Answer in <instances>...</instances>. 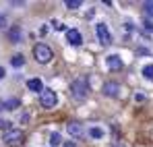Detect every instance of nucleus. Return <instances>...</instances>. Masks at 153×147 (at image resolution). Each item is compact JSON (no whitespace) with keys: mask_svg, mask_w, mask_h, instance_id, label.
<instances>
[{"mask_svg":"<svg viewBox=\"0 0 153 147\" xmlns=\"http://www.w3.org/2000/svg\"><path fill=\"white\" fill-rule=\"evenodd\" d=\"M33 56H35L37 62L46 64V62H50V60H52L54 54H52L50 46H46V44H35V48H33Z\"/></svg>","mask_w":153,"mask_h":147,"instance_id":"1","label":"nucleus"},{"mask_svg":"<svg viewBox=\"0 0 153 147\" xmlns=\"http://www.w3.org/2000/svg\"><path fill=\"white\" fill-rule=\"evenodd\" d=\"M71 91H73V96H75L76 99H83L87 98V79L85 77H79V79H75L73 81V85H71Z\"/></svg>","mask_w":153,"mask_h":147,"instance_id":"2","label":"nucleus"},{"mask_svg":"<svg viewBox=\"0 0 153 147\" xmlns=\"http://www.w3.org/2000/svg\"><path fill=\"white\" fill-rule=\"evenodd\" d=\"M2 139H4L6 145H21L23 139H25V135H23L21 128H10V131H4V137Z\"/></svg>","mask_w":153,"mask_h":147,"instance_id":"3","label":"nucleus"},{"mask_svg":"<svg viewBox=\"0 0 153 147\" xmlns=\"http://www.w3.org/2000/svg\"><path fill=\"white\" fill-rule=\"evenodd\" d=\"M39 101H42V106H44L46 110H52V108L58 104V96H56L54 89H46V87H44V91L39 93Z\"/></svg>","mask_w":153,"mask_h":147,"instance_id":"4","label":"nucleus"},{"mask_svg":"<svg viewBox=\"0 0 153 147\" xmlns=\"http://www.w3.org/2000/svg\"><path fill=\"white\" fill-rule=\"evenodd\" d=\"M95 33H97V40H100V44H102V46L112 44V35H110V29H108V25H105V23H97Z\"/></svg>","mask_w":153,"mask_h":147,"instance_id":"5","label":"nucleus"},{"mask_svg":"<svg viewBox=\"0 0 153 147\" xmlns=\"http://www.w3.org/2000/svg\"><path fill=\"white\" fill-rule=\"evenodd\" d=\"M103 93L110 96V98H116L120 93V85L116 81H108V83H103Z\"/></svg>","mask_w":153,"mask_h":147,"instance_id":"6","label":"nucleus"},{"mask_svg":"<svg viewBox=\"0 0 153 147\" xmlns=\"http://www.w3.org/2000/svg\"><path fill=\"white\" fill-rule=\"evenodd\" d=\"M66 128H68V133H71L75 139H79V137L85 135V128H83V124H81V122H68V124H66Z\"/></svg>","mask_w":153,"mask_h":147,"instance_id":"7","label":"nucleus"},{"mask_svg":"<svg viewBox=\"0 0 153 147\" xmlns=\"http://www.w3.org/2000/svg\"><path fill=\"white\" fill-rule=\"evenodd\" d=\"M105 64H108V69H112V71H120V69H122V60H120V56H116V54L108 56V58H105Z\"/></svg>","mask_w":153,"mask_h":147,"instance_id":"8","label":"nucleus"},{"mask_svg":"<svg viewBox=\"0 0 153 147\" xmlns=\"http://www.w3.org/2000/svg\"><path fill=\"white\" fill-rule=\"evenodd\" d=\"M66 40H68V44H73V46H81V42H83V37H81V33H79L76 29H68V31H66Z\"/></svg>","mask_w":153,"mask_h":147,"instance_id":"9","label":"nucleus"},{"mask_svg":"<svg viewBox=\"0 0 153 147\" xmlns=\"http://www.w3.org/2000/svg\"><path fill=\"white\" fill-rule=\"evenodd\" d=\"M27 87H29L31 91H35V93H37V91L42 93V91H44V83H42V79H37V77H35V79H29V81H27Z\"/></svg>","mask_w":153,"mask_h":147,"instance_id":"10","label":"nucleus"},{"mask_svg":"<svg viewBox=\"0 0 153 147\" xmlns=\"http://www.w3.org/2000/svg\"><path fill=\"white\" fill-rule=\"evenodd\" d=\"M8 40H10L13 44L21 42V27H10V29H8Z\"/></svg>","mask_w":153,"mask_h":147,"instance_id":"11","label":"nucleus"},{"mask_svg":"<svg viewBox=\"0 0 153 147\" xmlns=\"http://www.w3.org/2000/svg\"><path fill=\"white\" fill-rule=\"evenodd\" d=\"M10 64H13V66H17V69H19V66H23V64H25L23 54H15V56L10 58Z\"/></svg>","mask_w":153,"mask_h":147,"instance_id":"12","label":"nucleus"},{"mask_svg":"<svg viewBox=\"0 0 153 147\" xmlns=\"http://www.w3.org/2000/svg\"><path fill=\"white\" fill-rule=\"evenodd\" d=\"M60 143H62V137H60L58 133H52V135H50V145L52 147H58Z\"/></svg>","mask_w":153,"mask_h":147,"instance_id":"13","label":"nucleus"},{"mask_svg":"<svg viewBox=\"0 0 153 147\" xmlns=\"http://www.w3.org/2000/svg\"><path fill=\"white\" fill-rule=\"evenodd\" d=\"M143 77H145L147 81H153V64H147V66L143 69Z\"/></svg>","mask_w":153,"mask_h":147,"instance_id":"14","label":"nucleus"},{"mask_svg":"<svg viewBox=\"0 0 153 147\" xmlns=\"http://www.w3.org/2000/svg\"><path fill=\"white\" fill-rule=\"evenodd\" d=\"M89 135H91L93 139H102L103 131H102V128H97V126H93V128H89Z\"/></svg>","mask_w":153,"mask_h":147,"instance_id":"15","label":"nucleus"},{"mask_svg":"<svg viewBox=\"0 0 153 147\" xmlns=\"http://www.w3.org/2000/svg\"><path fill=\"white\" fill-rule=\"evenodd\" d=\"M19 99H8V101H4V108L6 110H15V108H19Z\"/></svg>","mask_w":153,"mask_h":147,"instance_id":"16","label":"nucleus"},{"mask_svg":"<svg viewBox=\"0 0 153 147\" xmlns=\"http://www.w3.org/2000/svg\"><path fill=\"white\" fill-rule=\"evenodd\" d=\"M66 6L75 10V8H79V6H81V0H66Z\"/></svg>","mask_w":153,"mask_h":147,"instance_id":"17","label":"nucleus"},{"mask_svg":"<svg viewBox=\"0 0 153 147\" xmlns=\"http://www.w3.org/2000/svg\"><path fill=\"white\" fill-rule=\"evenodd\" d=\"M143 6H145V13H147L149 17H153V2H145Z\"/></svg>","mask_w":153,"mask_h":147,"instance_id":"18","label":"nucleus"},{"mask_svg":"<svg viewBox=\"0 0 153 147\" xmlns=\"http://www.w3.org/2000/svg\"><path fill=\"white\" fill-rule=\"evenodd\" d=\"M0 128H6V131H10V124H8V120H2V118H0Z\"/></svg>","mask_w":153,"mask_h":147,"instance_id":"19","label":"nucleus"},{"mask_svg":"<svg viewBox=\"0 0 153 147\" xmlns=\"http://www.w3.org/2000/svg\"><path fill=\"white\" fill-rule=\"evenodd\" d=\"M52 25H54V29H58V31H60V29H64V25L60 23V21H52Z\"/></svg>","mask_w":153,"mask_h":147,"instance_id":"20","label":"nucleus"},{"mask_svg":"<svg viewBox=\"0 0 153 147\" xmlns=\"http://www.w3.org/2000/svg\"><path fill=\"white\" fill-rule=\"evenodd\" d=\"M4 25H6V17L0 13V27H4Z\"/></svg>","mask_w":153,"mask_h":147,"instance_id":"21","label":"nucleus"},{"mask_svg":"<svg viewBox=\"0 0 153 147\" xmlns=\"http://www.w3.org/2000/svg\"><path fill=\"white\" fill-rule=\"evenodd\" d=\"M62 147H76L73 141H66V143H62Z\"/></svg>","mask_w":153,"mask_h":147,"instance_id":"22","label":"nucleus"},{"mask_svg":"<svg viewBox=\"0 0 153 147\" xmlns=\"http://www.w3.org/2000/svg\"><path fill=\"white\" fill-rule=\"evenodd\" d=\"M145 27H147V29H153V23L151 21H145Z\"/></svg>","mask_w":153,"mask_h":147,"instance_id":"23","label":"nucleus"},{"mask_svg":"<svg viewBox=\"0 0 153 147\" xmlns=\"http://www.w3.org/2000/svg\"><path fill=\"white\" fill-rule=\"evenodd\" d=\"M112 147H126V145H122V143H114Z\"/></svg>","mask_w":153,"mask_h":147,"instance_id":"24","label":"nucleus"},{"mask_svg":"<svg viewBox=\"0 0 153 147\" xmlns=\"http://www.w3.org/2000/svg\"><path fill=\"white\" fill-rule=\"evenodd\" d=\"M2 77H4V69L0 66V79H2Z\"/></svg>","mask_w":153,"mask_h":147,"instance_id":"25","label":"nucleus"}]
</instances>
